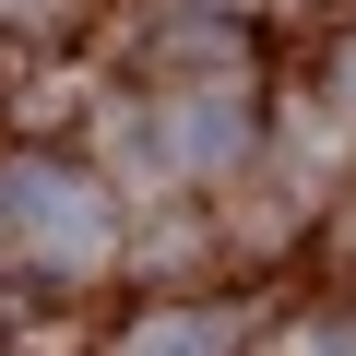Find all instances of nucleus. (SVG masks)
<instances>
[{"label":"nucleus","mask_w":356,"mask_h":356,"mask_svg":"<svg viewBox=\"0 0 356 356\" xmlns=\"http://www.w3.org/2000/svg\"><path fill=\"white\" fill-rule=\"evenodd\" d=\"M0 226H13V238H36L48 261H83V250L107 238V202H95V178H72V166L24 154L13 178H0Z\"/></svg>","instance_id":"f257e3e1"},{"label":"nucleus","mask_w":356,"mask_h":356,"mask_svg":"<svg viewBox=\"0 0 356 356\" xmlns=\"http://www.w3.org/2000/svg\"><path fill=\"white\" fill-rule=\"evenodd\" d=\"M238 143H250V107H238V95H191V107L166 119V154H178V166H226Z\"/></svg>","instance_id":"f03ea898"},{"label":"nucleus","mask_w":356,"mask_h":356,"mask_svg":"<svg viewBox=\"0 0 356 356\" xmlns=\"http://www.w3.org/2000/svg\"><path fill=\"white\" fill-rule=\"evenodd\" d=\"M143 356H214V344H202V321H154V344H143Z\"/></svg>","instance_id":"7ed1b4c3"}]
</instances>
